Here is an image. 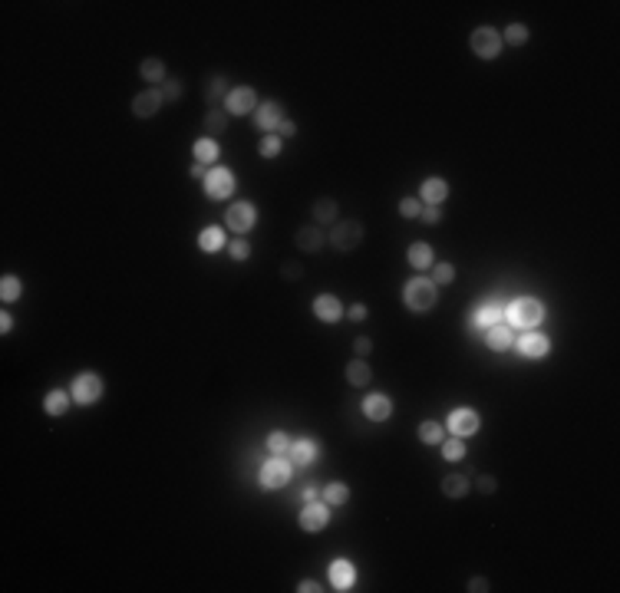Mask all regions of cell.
Masks as SVG:
<instances>
[{
    "label": "cell",
    "mask_w": 620,
    "mask_h": 593,
    "mask_svg": "<svg viewBox=\"0 0 620 593\" xmlns=\"http://www.w3.org/2000/svg\"><path fill=\"white\" fill-rule=\"evenodd\" d=\"M505 320H509V326H515V330H535L541 320H545V307H541V300H535V297H515V300L505 307Z\"/></svg>",
    "instance_id": "1"
},
{
    "label": "cell",
    "mask_w": 620,
    "mask_h": 593,
    "mask_svg": "<svg viewBox=\"0 0 620 593\" xmlns=\"http://www.w3.org/2000/svg\"><path fill=\"white\" fill-rule=\"evenodd\" d=\"M439 300V287L429 277H413V281H406V287H403V303H406V310L413 313H429L432 307H436Z\"/></svg>",
    "instance_id": "2"
},
{
    "label": "cell",
    "mask_w": 620,
    "mask_h": 593,
    "mask_svg": "<svg viewBox=\"0 0 620 593\" xmlns=\"http://www.w3.org/2000/svg\"><path fill=\"white\" fill-rule=\"evenodd\" d=\"M505 320V303L499 300V297H485V300L478 303L475 310H472V317H468V333H485L492 330L495 323Z\"/></svg>",
    "instance_id": "3"
},
{
    "label": "cell",
    "mask_w": 620,
    "mask_h": 593,
    "mask_svg": "<svg viewBox=\"0 0 620 593\" xmlns=\"http://www.w3.org/2000/svg\"><path fill=\"white\" fill-rule=\"evenodd\" d=\"M205 185V195L212 198V202H224V198H231L234 188H238V178H234L231 169H221V165H214L208 169V175L202 178Z\"/></svg>",
    "instance_id": "4"
},
{
    "label": "cell",
    "mask_w": 620,
    "mask_h": 593,
    "mask_svg": "<svg viewBox=\"0 0 620 593\" xmlns=\"http://www.w3.org/2000/svg\"><path fill=\"white\" fill-rule=\"evenodd\" d=\"M291 475H294V462L287 455H274V458H267L261 465V488L265 491H277V488H284L291 482Z\"/></svg>",
    "instance_id": "5"
},
{
    "label": "cell",
    "mask_w": 620,
    "mask_h": 593,
    "mask_svg": "<svg viewBox=\"0 0 620 593\" xmlns=\"http://www.w3.org/2000/svg\"><path fill=\"white\" fill-rule=\"evenodd\" d=\"M363 224L360 221H353V218H344V221H334V231H330V238L327 241L334 244L336 251H344V254H350V251H356L360 244H363Z\"/></svg>",
    "instance_id": "6"
},
{
    "label": "cell",
    "mask_w": 620,
    "mask_h": 593,
    "mask_svg": "<svg viewBox=\"0 0 620 593\" xmlns=\"http://www.w3.org/2000/svg\"><path fill=\"white\" fill-rule=\"evenodd\" d=\"M73 403H80V405H92V403H99L102 399V392H106V382H102L99 372H80L76 379H73Z\"/></svg>",
    "instance_id": "7"
},
{
    "label": "cell",
    "mask_w": 620,
    "mask_h": 593,
    "mask_svg": "<svg viewBox=\"0 0 620 593\" xmlns=\"http://www.w3.org/2000/svg\"><path fill=\"white\" fill-rule=\"evenodd\" d=\"M468 47H472V53H475L478 60H499L502 47H505L502 43V30H495V27H475Z\"/></svg>",
    "instance_id": "8"
},
{
    "label": "cell",
    "mask_w": 620,
    "mask_h": 593,
    "mask_svg": "<svg viewBox=\"0 0 620 593\" xmlns=\"http://www.w3.org/2000/svg\"><path fill=\"white\" fill-rule=\"evenodd\" d=\"M446 429L456 439H472V435L482 429V415L475 412V409H468V405H462V409H452L446 419Z\"/></svg>",
    "instance_id": "9"
},
{
    "label": "cell",
    "mask_w": 620,
    "mask_h": 593,
    "mask_svg": "<svg viewBox=\"0 0 620 593\" xmlns=\"http://www.w3.org/2000/svg\"><path fill=\"white\" fill-rule=\"evenodd\" d=\"M297 524H300V531L307 534H317V531H324L327 524H330V504L327 501H310L300 508V518H297Z\"/></svg>",
    "instance_id": "10"
},
{
    "label": "cell",
    "mask_w": 620,
    "mask_h": 593,
    "mask_svg": "<svg viewBox=\"0 0 620 593\" xmlns=\"http://www.w3.org/2000/svg\"><path fill=\"white\" fill-rule=\"evenodd\" d=\"M224 224L238 234H248L257 224V208L251 202H234L228 212H224Z\"/></svg>",
    "instance_id": "11"
},
{
    "label": "cell",
    "mask_w": 620,
    "mask_h": 593,
    "mask_svg": "<svg viewBox=\"0 0 620 593\" xmlns=\"http://www.w3.org/2000/svg\"><path fill=\"white\" fill-rule=\"evenodd\" d=\"M511 350H518V356H525V360H545V356L551 353V340L538 330H525V336L515 340Z\"/></svg>",
    "instance_id": "12"
},
{
    "label": "cell",
    "mask_w": 620,
    "mask_h": 593,
    "mask_svg": "<svg viewBox=\"0 0 620 593\" xmlns=\"http://www.w3.org/2000/svg\"><path fill=\"white\" fill-rule=\"evenodd\" d=\"M257 109V96L251 86H234L228 96H224V112L228 116H248V112Z\"/></svg>",
    "instance_id": "13"
},
{
    "label": "cell",
    "mask_w": 620,
    "mask_h": 593,
    "mask_svg": "<svg viewBox=\"0 0 620 593\" xmlns=\"http://www.w3.org/2000/svg\"><path fill=\"white\" fill-rule=\"evenodd\" d=\"M287 119V112H284V106L281 102H274V99H267V102H261L255 109V129H261V132H274V129H281V122Z\"/></svg>",
    "instance_id": "14"
},
{
    "label": "cell",
    "mask_w": 620,
    "mask_h": 593,
    "mask_svg": "<svg viewBox=\"0 0 620 593\" xmlns=\"http://www.w3.org/2000/svg\"><path fill=\"white\" fill-rule=\"evenodd\" d=\"M344 303H340V297L336 293H320L314 300V317L320 323H340L344 320Z\"/></svg>",
    "instance_id": "15"
},
{
    "label": "cell",
    "mask_w": 620,
    "mask_h": 593,
    "mask_svg": "<svg viewBox=\"0 0 620 593\" xmlns=\"http://www.w3.org/2000/svg\"><path fill=\"white\" fill-rule=\"evenodd\" d=\"M162 90H155V86H149V90H142L139 96L133 99V116H139V119H152L155 112L162 109Z\"/></svg>",
    "instance_id": "16"
},
{
    "label": "cell",
    "mask_w": 620,
    "mask_h": 593,
    "mask_svg": "<svg viewBox=\"0 0 620 593\" xmlns=\"http://www.w3.org/2000/svg\"><path fill=\"white\" fill-rule=\"evenodd\" d=\"M363 415L370 422H387L389 415H393V399H389L387 392H370L363 399Z\"/></svg>",
    "instance_id": "17"
},
{
    "label": "cell",
    "mask_w": 620,
    "mask_h": 593,
    "mask_svg": "<svg viewBox=\"0 0 620 593\" xmlns=\"http://www.w3.org/2000/svg\"><path fill=\"white\" fill-rule=\"evenodd\" d=\"M317 455H320V445L314 439H294L291 448H287V458L297 465V468H310L317 462Z\"/></svg>",
    "instance_id": "18"
},
{
    "label": "cell",
    "mask_w": 620,
    "mask_h": 593,
    "mask_svg": "<svg viewBox=\"0 0 620 593\" xmlns=\"http://www.w3.org/2000/svg\"><path fill=\"white\" fill-rule=\"evenodd\" d=\"M353 583H356V567L346 561V557H336V561L330 563V587L346 593V590H353Z\"/></svg>",
    "instance_id": "19"
},
{
    "label": "cell",
    "mask_w": 620,
    "mask_h": 593,
    "mask_svg": "<svg viewBox=\"0 0 620 593\" xmlns=\"http://www.w3.org/2000/svg\"><path fill=\"white\" fill-rule=\"evenodd\" d=\"M449 198V181L446 178H426L423 185H419V202L423 204H439L442 208V202Z\"/></svg>",
    "instance_id": "20"
},
{
    "label": "cell",
    "mask_w": 620,
    "mask_h": 593,
    "mask_svg": "<svg viewBox=\"0 0 620 593\" xmlns=\"http://www.w3.org/2000/svg\"><path fill=\"white\" fill-rule=\"evenodd\" d=\"M485 346L495 353H505L515 346V330H511L509 323H495L492 330H485Z\"/></svg>",
    "instance_id": "21"
},
{
    "label": "cell",
    "mask_w": 620,
    "mask_h": 593,
    "mask_svg": "<svg viewBox=\"0 0 620 593\" xmlns=\"http://www.w3.org/2000/svg\"><path fill=\"white\" fill-rule=\"evenodd\" d=\"M73 405V392L66 389H50L43 396V412L47 415H66Z\"/></svg>",
    "instance_id": "22"
},
{
    "label": "cell",
    "mask_w": 620,
    "mask_h": 593,
    "mask_svg": "<svg viewBox=\"0 0 620 593\" xmlns=\"http://www.w3.org/2000/svg\"><path fill=\"white\" fill-rule=\"evenodd\" d=\"M192 155H195V161H198V165H214V161H218V155H221V145H218L214 139H208V135H202V139H195Z\"/></svg>",
    "instance_id": "23"
},
{
    "label": "cell",
    "mask_w": 620,
    "mask_h": 593,
    "mask_svg": "<svg viewBox=\"0 0 620 593\" xmlns=\"http://www.w3.org/2000/svg\"><path fill=\"white\" fill-rule=\"evenodd\" d=\"M224 244H228V238H224V228H218V224H212V228H202V234H198V251H202V254L221 251Z\"/></svg>",
    "instance_id": "24"
},
{
    "label": "cell",
    "mask_w": 620,
    "mask_h": 593,
    "mask_svg": "<svg viewBox=\"0 0 620 593\" xmlns=\"http://www.w3.org/2000/svg\"><path fill=\"white\" fill-rule=\"evenodd\" d=\"M294 244L300 247V251H310V254H314V251H320V247L327 244V234L320 231V228H310V224H304V228L297 231Z\"/></svg>",
    "instance_id": "25"
},
{
    "label": "cell",
    "mask_w": 620,
    "mask_h": 593,
    "mask_svg": "<svg viewBox=\"0 0 620 593\" xmlns=\"http://www.w3.org/2000/svg\"><path fill=\"white\" fill-rule=\"evenodd\" d=\"M370 379H373V369H370V362H366L363 356H356V360L346 362V382H350V386H370Z\"/></svg>",
    "instance_id": "26"
},
{
    "label": "cell",
    "mask_w": 620,
    "mask_h": 593,
    "mask_svg": "<svg viewBox=\"0 0 620 593\" xmlns=\"http://www.w3.org/2000/svg\"><path fill=\"white\" fill-rule=\"evenodd\" d=\"M406 261H409V267L426 271V267H432V247H429L426 241H413L406 251Z\"/></svg>",
    "instance_id": "27"
},
{
    "label": "cell",
    "mask_w": 620,
    "mask_h": 593,
    "mask_svg": "<svg viewBox=\"0 0 620 593\" xmlns=\"http://www.w3.org/2000/svg\"><path fill=\"white\" fill-rule=\"evenodd\" d=\"M468 488H472V482H468L466 475H446V478H442V494H446V498H452V501H458V498H466L468 494Z\"/></svg>",
    "instance_id": "28"
},
{
    "label": "cell",
    "mask_w": 620,
    "mask_h": 593,
    "mask_svg": "<svg viewBox=\"0 0 620 593\" xmlns=\"http://www.w3.org/2000/svg\"><path fill=\"white\" fill-rule=\"evenodd\" d=\"M139 76H142L149 86H159V82L165 80V60H159V56H145L142 66H139Z\"/></svg>",
    "instance_id": "29"
},
{
    "label": "cell",
    "mask_w": 620,
    "mask_h": 593,
    "mask_svg": "<svg viewBox=\"0 0 620 593\" xmlns=\"http://www.w3.org/2000/svg\"><path fill=\"white\" fill-rule=\"evenodd\" d=\"M224 129H228V112L212 106V109L205 112V135H208V139H218Z\"/></svg>",
    "instance_id": "30"
},
{
    "label": "cell",
    "mask_w": 620,
    "mask_h": 593,
    "mask_svg": "<svg viewBox=\"0 0 620 593\" xmlns=\"http://www.w3.org/2000/svg\"><path fill=\"white\" fill-rule=\"evenodd\" d=\"M205 102H208V106H214V102L218 99H224V96H228V92H231V86H228V80H224L221 73H214L212 80L205 82Z\"/></svg>",
    "instance_id": "31"
},
{
    "label": "cell",
    "mask_w": 620,
    "mask_h": 593,
    "mask_svg": "<svg viewBox=\"0 0 620 593\" xmlns=\"http://www.w3.org/2000/svg\"><path fill=\"white\" fill-rule=\"evenodd\" d=\"M320 224H334L336 218H340V204L334 202V198H317L314 202V212H310Z\"/></svg>",
    "instance_id": "32"
},
{
    "label": "cell",
    "mask_w": 620,
    "mask_h": 593,
    "mask_svg": "<svg viewBox=\"0 0 620 593\" xmlns=\"http://www.w3.org/2000/svg\"><path fill=\"white\" fill-rule=\"evenodd\" d=\"M419 442L423 445H442V435H446V429H442V422H436V419H426V422H419Z\"/></svg>",
    "instance_id": "33"
},
{
    "label": "cell",
    "mask_w": 620,
    "mask_h": 593,
    "mask_svg": "<svg viewBox=\"0 0 620 593\" xmlns=\"http://www.w3.org/2000/svg\"><path fill=\"white\" fill-rule=\"evenodd\" d=\"M320 494H324V501L330 504V508H344V504L350 501V488H346V482H330Z\"/></svg>",
    "instance_id": "34"
},
{
    "label": "cell",
    "mask_w": 620,
    "mask_h": 593,
    "mask_svg": "<svg viewBox=\"0 0 620 593\" xmlns=\"http://www.w3.org/2000/svg\"><path fill=\"white\" fill-rule=\"evenodd\" d=\"M0 297L4 303H17L23 297V281L20 277H13V274H4V281H0Z\"/></svg>",
    "instance_id": "35"
},
{
    "label": "cell",
    "mask_w": 620,
    "mask_h": 593,
    "mask_svg": "<svg viewBox=\"0 0 620 593\" xmlns=\"http://www.w3.org/2000/svg\"><path fill=\"white\" fill-rule=\"evenodd\" d=\"M531 37V30L525 23H509L505 30H502V43H509V47H525Z\"/></svg>",
    "instance_id": "36"
},
{
    "label": "cell",
    "mask_w": 620,
    "mask_h": 593,
    "mask_svg": "<svg viewBox=\"0 0 620 593\" xmlns=\"http://www.w3.org/2000/svg\"><path fill=\"white\" fill-rule=\"evenodd\" d=\"M442 458L446 462H462L466 458V439H442Z\"/></svg>",
    "instance_id": "37"
},
{
    "label": "cell",
    "mask_w": 620,
    "mask_h": 593,
    "mask_svg": "<svg viewBox=\"0 0 620 593\" xmlns=\"http://www.w3.org/2000/svg\"><path fill=\"white\" fill-rule=\"evenodd\" d=\"M291 442H294V439H291L287 432H281V429H277V432H271L265 439V445H267V452H271V455H287Z\"/></svg>",
    "instance_id": "38"
},
{
    "label": "cell",
    "mask_w": 620,
    "mask_h": 593,
    "mask_svg": "<svg viewBox=\"0 0 620 593\" xmlns=\"http://www.w3.org/2000/svg\"><path fill=\"white\" fill-rule=\"evenodd\" d=\"M281 149H284V139H281V135H267V139L257 145V155H261V159H277Z\"/></svg>",
    "instance_id": "39"
},
{
    "label": "cell",
    "mask_w": 620,
    "mask_h": 593,
    "mask_svg": "<svg viewBox=\"0 0 620 593\" xmlns=\"http://www.w3.org/2000/svg\"><path fill=\"white\" fill-rule=\"evenodd\" d=\"M429 281L436 283V287H446V283H452V281H456V267H452V264H449V261L436 264V271H432V277H429Z\"/></svg>",
    "instance_id": "40"
},
{
    "label": "cell",
    "mask_w": 620,
    "mask_h": 593,
    "mask_svg": "<svg viewBox=\"0 0 620 593\" xmlns=\"http://www.w3.org/2000/svg\"><path fill=\"white\" fill-rule=\"evenodd\" d=\"M419 212H423V202H419V198H403V202H399V214H403L406 221H416Z\"/></svg>",
    "instance_id": "41"
},
{
    "label": "cell",
    "mask_w": 620,
    "mask_h": 593,
    "mask_svg": "<svg viewBox=\"0 0 620 593\" xmlns=\"http://www.w3.org/2000/svg\"><path fill=\"white\" fill-rule=\"evenodd\" d=\"M228 254H231V261H248V257H251V244L244 241V238H238V241H231L228 244Z\"/></svg>",
    "instance_id": "42"
},
{
    "label": "cell",
    "mask_w": 620,
    "mask_h": 593,
    "mask_svg": "<svg viewBox=\"0 0 620 593\" xmlns=\"http://www.w3.org/2000/svg\"><path fill=\"white\" fill-rule=\"evenodd\" d=\"M419 221H423V224H439V221H442V208H439V204H423Z\"/></svg>",
    "instance_id": "43"
},
{
    "label": "cell",
    "mask_w": 620,
    "mask_h": 593,
    "mask_svg": "<svg viewBox=\"0 0 620 593\" xmlns=\"http://www.w3.org/2000/svg\"><path fill=\"white\" fill-rule=\"evenodd\" d=\"M475 488L482 494H495L499 491V478H495V475H478L475 478Z\"/></svg>",
    "instance_id": "44"
},
{
    "label": "cell",
    "mask_w": 620,
    "mask_h": 593,
    "mask_svg": "<svg viewBox=\"0 0 620 593\" xmlns=\"http://www.w3.org/2000/svg\"><path fill=\"white\" fill-rule=\"evenodd\" d=\"M162 96L169 102H175L178 96H182V80H165V90H162Z\"/></svg>",
    "instance_id": "45"
},
{
    "label": "cell",
    "mask_w": 620,
    "mask_h": 593,
    "mask_svg": "<svg viewBox=\"0 0 620 593\" xmlns=\"http://www.w3.org/2000/svg\"><path fill=\"white\" fill-rule=\"evenodd\" d=\"M281 274H284L287 281H300V277H304V267H300V264H297V261H284V267H281Z\"/></svg>",
    "instance_id": "46"
},
{
    "label": "cell",
    "mask_w": 620,
    "mask_h": 593,
    "mask_svg": "<svg viewBox=\"0 0 620 593\" xmlns=\"http://www.w3.org/2000/svg\"><path fill=\"white\" fill-rule=\"evenodd\" d=\"M353 350H356V356H370V353H373V340H370V336H356Z\"/></svg>",
    "instance_id": "47"
},
{
    "label": "cell",
    "mask_w": 620,
    "mask_h": 593,
    "mask_svg": "<svg viewBox=\"0 0 620 593\" xmlns=\"http://www.w3.org/2000/svg\"><path fill=\"white\" fill-rule=\"evenodd\" d=\"M346 317L360 323V320H366V317H370V307H366V303H353V307L346 310Z\"/></svg>",
    "instance_id": "48"
},
{
    "label": "cell",
    "mask_w": 620,
    "mask_h": 593,
    "mask_svg": "<svg viewBox=\"0 0 620 593\" xmlns=\"http://www.w3.org/2000/svg\"><path fill=\"white\" fill-rule=\"evenodd\" d=\"M277 135H281V139H294V135H297V122L284 119V122H281V129H277Z\"/></svg>",
    "instance_id": "49"
},
{
    "label": "cell",
    "mask_w": 620,
    "mask_h": 593,
    "mask_svg": "<svg viewBox=\"0 0 620 593\" xmlns=\"http://www.w3.org/2000/svg\"><path fill=\"white\" fill-rule=\"evenodd\" d=\"M485 590H488L485 577H472V580H468V593H485Z\"/></svg>",
    "instance_id": "50"
},
{
    "label": "cell",
    "mask_w": 620,
    "mask_h": 593,
    "mask_svg": "<svg viewBox=\"0 0 620 593\" xmlns=\"http://www.w3.org/2000/svg\"><path fill=\"white\" fill-rule=\"evenodd\" d=\"M297 590H300V593H320L324 587H320L317 580H300V583H297Z\"/></svg>",
    "instance_id": "51"
},
{
    "label": "cell",
    "mask_w": 620,
    "mask_h": 593,
    "mask_svg": "<svg viewBox=\"0 0 620 593\" xmlns=\"http://www.w3.org/2000/svg\"><path fill=\"white\" fill-rule=\"evenodd\" d=\"M317 498H320V491H317L314 484H307L304 491H300V501H304V504H310V501H317Z\"/></svg>",
    "instance_id": "52"
},
{
    "label": "cell",
    "mask_w": 620,
    "mask_h": 593,
    "mask_svg": "<svg viewBox=\"0 0 620 593\" xmlns=\"http://www.w3.org/2000/svg\"><path fill=\"white\" fill-rule=\"evenodd\" d=\"M11 330H13V317L4 310V313H0V333H11Z\"/></svg>",
    "instance_id": "53"
},
{
    "label": "cell",
    "mask_w": 620,
    "mask_h": 593,
    "mask_svg": "<svg viewBox=\"0 0 620 593\" xmlns=\"http://www.w3.org/2000/svg\"><path fill=\"white\" fill-rule=\"evenodd\" d=\"M188 175H192V178H205L208 171H205V165H198V161H195L192 169H188Z\"/></svg>",
    "instance_id": "54"
}]
</instances>
